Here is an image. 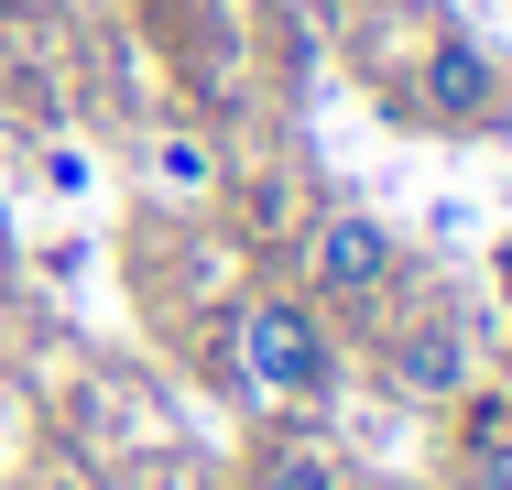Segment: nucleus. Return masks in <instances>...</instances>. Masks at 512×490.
<instances>
[{
	"instance_id": "1",
	"label": "nucleus",
	"mask_w": 512,
	"mask_h": 490,
	"mask_svg": "<svg viewBox=\"0 0 512 490\" xmlns=\"http://www.w3.org/2000/svg\"><path fill=\"white\" fill-rule=\"evenodd\" d=\"M327 327H316L295 294H262L251 316H240V382L262 392V403H316L327 392Z\"/></svg>"
},
{
	"instance_id": "5",
	"label": "nucleus",
	"mask_w": 512,
	"mask_h": 490,
	"mask_svg": "<svg viewBox=\"0 0 512 490\" xmlns=\"http://www.w3.org/2000/svg\"><path fill=\"white\" fill-rule=\"evenodd\" d=\"M262 490H338V458H327V447H273Z\"/></svg>"
},
{
	"instance_id": "7",
	"label": "nucleus",
	"mask_w": 512,
	"mask_h": 490,
	"mask_svg": "<svg viewBox=\"0 0 512 490\" xmlns=\"http://www.w3.org/2000/svg\"><path fill=\"white\" fill-rule=\"evenodd\" d=\"M469 469H480V490H512V436H480V458H469Z\"/></svg>"
},
{
	"instance_id": "2",
	"label": "nucleus",
	"mask_w": 512,
	"mask_h": 490,
	"mask_svg": "<svg viewBox=\"0 0 512 490\" xmlns=\"http://www.w3.org/2000/svg\"><path fill=\"white\" fill-rule=\"evenodd\" d=\"M382 284H393V229H382V218H360V207H338V218L316 229V294L371 305Z\"/></svg>"
},
{
	"instance_id": "6",
	"label": "nucleus",
	"mask_w": 512,
	"mask_h": 490,
	"mask_svg": "<svg viewBox=\"0 0 512 490\" xmlns=\"http://www.w3.org/2000/svg\"><path fill=\"white\" fill-rule=\"evenodd\" d=\"M153 164H164V186H207V153H197V142H164Z\"/></svg>"
},
{
	"instance_id": "4",
	"label": "nucleus",
	"mask_w": 512,
	"mask_h": 490,
	"mask_svg": "<svg viewBox=\"0 0 512 490\" xmlns=\"http://www.w3.org/2000/svg\"><path fill=\"white\" fill-rule=\"evenodd\" d=\"M425 88H436V109H480L491 98V66H480V44H436V66H425Z\"/></svg>"
},
{
	"instance_id": "3",
	"label": "nucleus",
	"mask_w": 512,
	"mask_h": 490,
	"mask_svg": "<svg viewBox=\"0 0 512 490\" xmlns=\"http://www.w3.org/2000/svg\"><path fill=\"white\" fill-rule=\"evenodd\" d=\"M393 382H404L414 403H447V392L469 382V349H458V327H404V338H393Z\"/></svg>"
}]
</instances>
